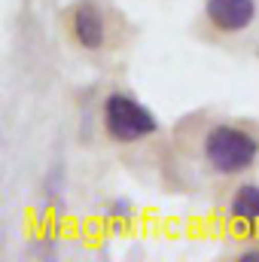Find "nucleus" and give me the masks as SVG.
Listing matches in <instances>:
<instances>
[{
    "label": "nucleus",
    "mask_w": 259,
    "mask_h": 262,
    "mask_svg": "<svg viewBox=\"0 0 259 262\" xmlns=\"http://www.w3.org/2000/svg\"><path fill=\"white\" fill-rule=\"evenodd\" d=\"M204 159L217 174H241L259 159V140L238 125H213L204 134Z\"/></svg>",
    "instance_id": "1"
},
{
    "label": "nucleus",
    "mask_w": 259,
    "mask_h": 262,
    "mask_svg": "<svg viewBox=\"0 0 259 262\" xmlns=\"http://www.w3.org/2000/svg\"><path fill=\"white\" fill-rule=\"evenodd\" d=\"M101 113H104V131L116 143H137L159 131V116L146 104H140L137 98L122 95V92L107 95Z\"/></svg>",
    "instance_id": "2"
},
{
    "label": "nucleus",
    "mask_w": 259,
    "mask_h": 262,
    "mask_svg": "<svg viewBox=\"0 0 259 262\" xmlns=\"http://www.w3.org/2000/svg\"><path fill=\"white\" fill-rule=\"evenodd\" d=\"M256 0H204L207 21L223 34H241L256 21Z\"/></svg>",
    "instance_id": "3"
},
{
    "label": "nucleus",
    "mask_w": 259,
    "mask_h": 262,
    "mask_svg": "<svg viewBox=\"0 0 259 262\" xmlns=\"http://www.w3.org/2000/svg\"><path fill=\"white\" fill-rule=\"evenodd\" d=\"M70 28H73V40L82 49H104L107 43V21L98 3L92 0H79L70 12Z\"/></svg>",
    "instance_id": "4"
},
{
    "label": "nucleus",
    "mask_w": 259,
    "mask_h": 262,
    "mask_svg": "<svg viewBox=\"0 0 259 262\" xmlns=\"http://www.w3.org/2000/svg\"><path fill=\"white\" fill-rule=\"evenodd\" d=\"M229 213L244 223V226H259V183H241L229 201Z\"/></svg>",
    "instance_id": "5"
},
{
    "label": "nucleus",
    "mask_w": 259,
    "mask_h": 262,
    "mask_svg": "<svg viewBox=\"0 0 259 262\" xmlns=\"http://www.w3.org/2000/svg\"><path fill=\"white\" fill-rule=\"evenodd\" d=\"M64 189H67V180H64V168L55 165L49 174H46V183H43V195H46V204L61 210L64 207Z\"/></svg>",
    "instance_id": "6"
},
{
    "label": "nucleus",
    "mask_w": 259,
    "mask_h": 262,
    "mask_svg": "<svg viewBox=\"0 0 259 262\" xmlns=\"http://www.w3.org/2000/svg\"><path fill=\"white\" fill-rule=\"evenodd\" d=\"M107 216L116 220V223H119V220H131V216H134V204H131L128 198H113V201L107 204Z\"/></svg>",
    "instance_id": "7"
},
{
    "label": "nucleus",
    "mask_w": 259,
    "mask_h": 262,
    "mask_svg": "<svg viewBox=\"0 0 259 262\" xmlns=\"http://www.w3.org/2000/svg\"><path fill=\"white\" fill-rule=\"evenodd\" d=\"M238 259H247V262H259V250H244Z\"/></svg>",
    "instance_id": "8"
}]
</instances>
